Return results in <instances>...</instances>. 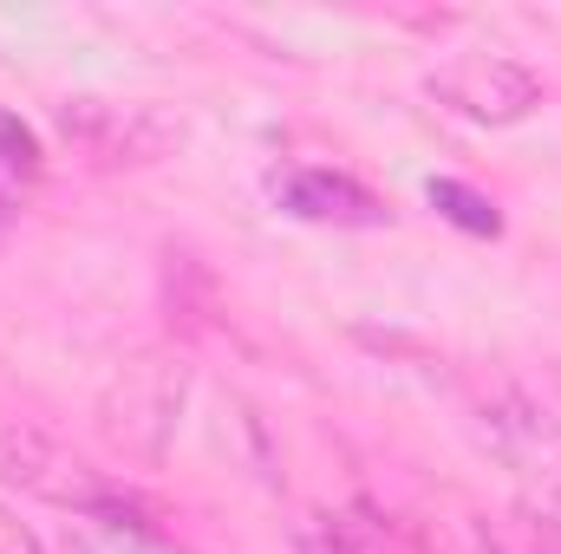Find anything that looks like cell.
I'll list each match as a JSON object with an SVG mask.
<instances>
[{"instance_id": "1", "label": "cell", "mask_w": 561, "mask_h": 554, "mask_svg": "<svg viewBox=\"0 0 561 554\" xmlns=\"http://www.w3.org/2000/svg\"><path fill=\"white\" fill-rule=\"evenodd\" d=\"M431 92L444 105H457L463 118H477V125H516L542 99V79L529 66L503 59V53H463L431 79Z\"/></svg>"}, {"instance_id": "2", "label": "cell", "mask_w": 561, "mask_h": 554, "mask_svg": "<svg viewBox=\"0 0 561 554\" xmlns=\"http://www.w3.org/2000/svg\"><path fill=\"white\" fill-rule=\"evenodd\" d=\"M280 203L307 222H379V203L353 183V176H333V170H294L280 176Z\"/></svg>"}, {"instance_id": "3", "label": "cell", "mask_w": 561, "mask_h": 554, "mask_svg": "<svg viewBox=\"0 0 561 554\" xmlns=\"http://www.w3.org/2000/svg\"><path fill=\"white\" fill-rule=\"evenodd\" d=\"M72 535H79V554H157L144 522L118 516V509H92L85 522H72Z\"/></svg>"}, {"instance_id": "4", "label": "cell", "mask_w": 561, "mask_h": 554, "mask_svg": "<svg viewBox=\"0 0 561 554\" xmlns=\"http://www.w3.org/2000/svg\"><path fill=\"white\" fill-rule=\"evenodd\" d=\"M431 203L457 222V229H470V235H496L503 222H496V209H490V196H477V189H463V183H431Z\"/></svg>"}, {"instance_id": "5", "label": "cell", "mask_w": 561, "mask_h": 554, "mask_svg": "<svg viewBox=\"0 0 561 554\" xmlns=\"http://www.w3.org/2000/svg\"><path fill=\"white\" fill-rule=\"evenodd\" d=\"M236 430H242V443H249V457H255V476L268 483V489H280V457H275V443H268V424H262V412H236Z\"/></svg>"}, {"instance_id": "6", "label": "cell", "mask_w": 561, "mask_h": 554, "mask_svg": "<svg viewBox=\"0 0 561 554\" xmlns=\"http://www.w3.org/2000/svg\"><path fill=\"white\" fill-rule=\"evenodd\" d=\"M294 549L300 554H353V542H346V529H340L333 516H300Z\"/></svg>"}, {"instance_id": "7", "label": "cell", "mask_w": 561, "mask_h": 554, "mask_svg": "<svg viewBox=\"0 0 561 554\" xmlns=\"http://www.w3.org/2000/svg\"><path fill=\"white\" fill-rule=\"evenodd\" d=\"M0 554H46V549H39V535H33L20 516H7V509H0Z\"/></svg>"}, {"instance_id": "8", "label": "cell", "mask_w": 561, "mask_h": 554, "mask_svg": "<svg viewBox=\"0 0 561 554\" xmlns=\"http://www.w3.org/2000/svg\"><path fill=\"white\" fill-rule=\"evenodd\" d=\"M0 157H7V163H20V170H33V138H26L13 118H0Z\"/></svg>"}]
</instances>
